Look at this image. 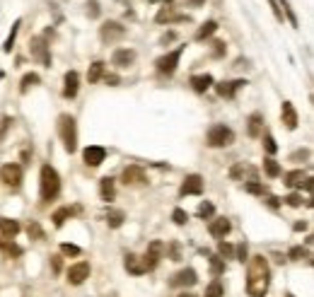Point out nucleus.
Here are the masks:
<instances>
[{
    "label": "nucleus",
    "mask_w": 314,
    "mask_h": 297,
    "mask_svg": "<svg viewBox=\"0 0 314 297\" xmlns=\"http://www.w3.org/2000/svg\"><path fill=\"white\" fill-rule=\"evenodd\" d=\"M99 36H102L104 44H111V41H118L126 36V27L121 22H104L99 27Z\"/></svg>",
    "instance_id": "obj_9"
},
{
    "label": "nucleus",
    "mask_w": 314,
    "mask_h": 297,
    "mask_svg": "<svg viewBox=\"0 0 314 297\" xmlns=\"http://www.w3.org/2000/svg\"><path fill=\"white\" fill-rule=\"evenodd\" d=\"M172 220L177 222V225H186V222H188V213H186V210H181V208H174Z\"/></svg>",
    "instance_id": "obj_45"
},
{
    "label": "nucleus",
    "mask_w": 314,
    "mask_h": 297,
    "mask_svg": "<svg viewBox=\"0 0 314 297\" xmlns=\"http://www.w3.org/2000/svg\"><path fill=\"white\" fill-rule=\"evenodd\" d=\"M61 254H65V256H80V254H82V249H80L78 244H68V242H63V244H61Z\"/></svg>",
    "instance_id": "obj_41"
},
{
    "label": "nucleus",
    "mask_w": 314,
    "mask_h": 297,
    "mask_svg": "<svg viewBox=\"0 0 314 297\" xmlns=\"http://www.w3.org/2000/svg\"><path fill=\"white\" fill-rule=\"evenodd\" d=\"M196 215L201 217V220H208V217H213V215H215V206H213L211 201H203V203H201V206H198Z\"/></svg>",
    "instance_id": "obj_36"
},
{
    "label": "nucleus",
    "mask_w": 314,
    "mask_h": 297,
    "mask_svg": "<svg viewBox=\"0 0 314 297\" xmlns=\"http://www.w3.org/2000/svg\"><path fill=\"white\" fill-rule=\"evenodd\" d=\"M181 53H184V46H177L174 51H169V53H165V56H160L155 61L157 72H162V75H172V72L177 70V65H179Z\"/></svg>",
    "instance_id": "obj_5"
},
{
    "label": "nucleus",
    "mask_w": 314,
    "mask_h": 297,
    "mask_svg": "<svg viewBox=\"0 0 314 297\" xmlns=\"http://www.w3.org/2000/svg\"><path fill=\"white\" fill-rule=\"evenodd\" d=\"M116 181L111 177H102L99 179V196H102V201L104 203H109V201H114V196H116Z\"/></svg>",
    "instance_id": "obj_21"
},
{
    "label": "nucleus",
    "mask_w": 314,
    "mask_h": 297,
    "mask_svg": "<svg viewBox=\"0 0 314 297\" xmlns=\"http://www.w3.org/2000/svg\"><path fill=\"white\" fill-rule=\"evenodd\" d=\"M266 203L271 206V208H278V206H281V198H275V196H268Z\"/></svg>",
    "instance_id": "obj_57"
},
{
    "label": "nucleus",
    "mask_w": 314,
    "mask_h": 297,
    "mask_svg": "<svg viewBox=\"0 0 314 297\" xmlns=\"http://www.w3.org/2000/svg\"><path fill=\"white\" fill-rule=\"evenodd\" d=\"M12 123H15V121L10 119V116H5V119H3V126H0V138H5V131H8Z\"/></svg>",
    "instance_id": "obj_52"
},
{
    "label": "nucleus",
    "mask_w": 314,
    "mask_h": 297,
    "mask_svg": "<svg viewBox=\"0 0 314 297\" xmlns=\"http://www.w3.org/2000/svg\"><path fill=\"white\" fill-rule=\"evenodd\" d=\"M211 273H213V278H220V275L225 273V258H220L218 254L211 256Z\"/></svg>",
    "instance_id": "obj_35"
},
{
    "label": "nucleus",
    "mask_w": 314,
    "mask_h": 297,
    "mask_svg": "<svg viewBox=\"0 0 314 297\" xmlns=\"http://www.w3.org/2000/svg\"><path fill=\"white\" fill-rule=\"evenodd\" d=\"M307 157H309V150H300V153L292 155L290 160H307Z\"/></svg>",
    "instance_id": "obj_55"
},
{
    "label": "nucleus",
    "mask_w": 314,
    "mask_h": 297,
    "mask_svg": "<svg viewBox=\"0 0 314 297\" xmlns=\"http://www.w3.org/2000/svg\"><path fill=\"white\" fill-rule=\"evenodd\" d=\"M65 275H68V283H71V285H82V283L90 278V264H87V261L73 264Z\"/></svg>",
    "instance_id": "obj_12"
},
{
    "label": "nucleus",
    "mask_w": 314,
    "mask_h": 297,
    "mask_svg": "<svg viewBox=\"0 0 314 297\" xmlns=\"http://www.w3.org/2000/svg\"><path fill=\"white\" fill-rule=\"evenodd\" d=\"M177 297H198V295H194V292H179Z\"/></svg>",
    "instance_id": "obj_60"
},
{
    "label": "nucleus",
    "mask_w": 314,
    "mask_h": 297,
    "mask_svg": "<svg viewBox=\"0 0 314 297\" xmlns=\"http://www.w3.org/2000/svg\"><path fill=\"white\" fill-rule=\"evenodd\" d=\"M281 121L285 123V128L288 131H295L298 128V112H295V106H292V102H283V109H281Z\"/></svg>",
    "instance_id": "obj_19"
},
{
    "label": "nucleus",
    "mask_w": 314,
    "mask_h": 297,
    "mask_svg": "<svg viewBox=\"0 0 314 297\" xmlns=\"http://www.w3.org/2000/svg\"><path fill=\"white\" fill-rule=\"evenodd\" d=\"M124 266H126V271H128V273H133V275H143V273H145L141 256H135V254H126Z\"/></svg>",
    "instance_id": "obj_25"
},
{
    "label": "nucleus",
    "mask_w": 314,
    "mask_h": 297,
    "mask_svg": "<svg viewBox=\"0 0 314 297\" xmlns=\"http://www.w3.org/2000/svg\"><path fill=\"white\" fill-rule=\"evenodd\" d=\"M264 150H266L268 155L278 153V145H275V140H273V136H271V133H266V136H264Z\"/></svg>",
    "instance_id": "obj_43"
},
{
    "label": "nucleus",
    "mask_w": 314,
    "mask_h": 297,
    "mask_svg": "<svg viewBox=\"0 0 314 297\" xmlns=\"http://www.w3.org/2000/svg\"><path fill=\"white\" fill-rule=\"evenodd\" d=\"M181 196H201L203 193V177L201 174H188L179 189Z\"/></svg>",
    "instance_id": "obj_13"
},
{
    "label": "nucleus",
    "mask_w": 314,
    "mask_h": 297,
    "mask_svg": "<svg viewBox=\"0 0 314 297\" xmlns=\"http://www.w3.org/2000/svg\"><path fill=\"white\" fill-rule=\"evenodd\" d=\"M104 217H107V225H109L111 230H118V227L124 225V220H126L124 210H118V208H109Z\"/></svg>",
    "instance_id": "obj_28"
},
{
    "label": "nucleus",
    "mask_w": 314,
    "mask_h": 297,
    "mask_svg": "<svg viewBox=\"0 0 314 297\" xmlns=\"http://www.w3.org/2000/svg\"><path fill=\"white\" fill-rule=\"evenodd\" d=\"M247 85H249L247 80H228V82H218V85H215V92H218V95L222 97V99H232V97H235L242 87H247Z\"/></svg>",
    "instance_id": "obj_15"
},
{
    "label": "nucleus",
    "mask_w": 314,
    "mask_h": 297,
    "mask_svg": "<svg viewBox=\"0 0 314 297\" xmlns=\"http://www.w3.org/2000/svg\"><path fill=\"white\" fill-rule=\"evenodd\" d=\"M152 3H157V0H152Z\"/></svg>",
    "instance_id": "obj_61"
},
{
    "label": "nucleus",
    "mask_w": 314,
    "mask_h": 297,
    "mask_svg": "<svg viewBox=\"0 0 314 297\" xmlns=\"http://www.w3.org/2000/svg\"><path fill=\"white\" fill-rule=\"evenodd\" d=\"M104 82L114 87V85H118V75H104Z\"/></svg>",
    "instance_id": "obj_54"
},
{
    "label": "nucleus",
    "mask_w": 314,
    "mask_h": 297,
    "mask_svg": "<svg viewBox=\"0 0 314 297\" xmlns=\"http://www.w3.org/2000/svg\"><path fill=\"white\" fill-rule=\"evenodd\" d=\"M41 82V78L39 75H37V72H27V75H24L22 78V82H20V92H29V87H34V85H39Z\"/></svg>",
    "instance_id": "obj_33"
},
{
    "label": "nucleus",
    "mask_w": 314,
    "mask_h": 297,
    "mask_svg": "<svg viewBox=\"0 0 314 297\" xmlns=\"http://www.w3.org/2000/svg\"><path fill=\"white\" fill-rule=\"evenodd\" d=\"M235 258H237V261H242V264L249 258V249H247V244H244V242L235 247Z\"/></svg>",
    "instance_id": "obj_46"
},
{
    "label": "nucleus",
    "mask_w": 314,
    "mask_h": 297,
    "mask_svg": "<svg viewBox=\"0 0 314 297\" xmlns=\"http://www.w3.org/2000/svg\"><path fill=\"white\" fill-rule=\"evenodd\" d=\"M135 61V51L133 48H116L114 51V56H111V63L116 65V68H128V65H133Z\"/></svg>",
    "instance_id": "obj_18"
},
{
    "label": "nucleus",
    "mask_w": 314,
    "mask_h": 297,
    "mask_svg": "<svg viewBox=\"0 0 314 297\" xmlns=\"http://www.w3.org/2000/svg\"><path fill=\"white\" fill-rule=\"evenodd\" d=\"M288 256H290L292 261H302V258H309V251H307L305 247H292Z\"/></svg>",
    "instance_id": "obj_42"
},
{
    "label": "nucleus",
    "mask_w": 314,
    "mask_h": 297,
    "mask_svg": "<svg viewBox=\"0 0 314 297\" xmlns=\"http://www.w3.org/2000/svg\"><path fill=\"white\" fill-rule=\"evenodd\" d=\"M261 126H264V116H261V114H251L249 121H247V136L259 138L261 136Z\"/></svg>",
    "instance_id": "obj_26"
},
{
    "label": "nucleus",
    "mask_w": 314,
    "mask_h": 297,
    "mask_svg": "<svg viewBox=\"0 0 314 297\" xmlns=\"http://www.w3.org/2000/svg\"><path fill=\"white\" fill-rule=\"evenodd\" d=\"M104 68L107 65L102 63V61H94L92 65H90V70H87V80H90V85H94V82H99L104 78Z\"/></svg>",
    "instance_id": "obj_31"
},
{
    "label": "nucleus",
    "mask_w": 314,
    "mask_h": 297,
    "mask_svg": "<svg viewBox=\"0 0 314 297\" xmlns=\"http://www.w3.org/2000/svg\"><path fill=\"white\" fill-rule=\"evenodd\" d=\"M174 39H177V32H167L160 41H162V44H169V41H174Z\"/></svg>",
    "instance_id": "obj_56"
},
{
    "label": "nucleus",
    "mask_w": 314,
    "mask_h": 297,
    "mask_svg": "<svg viewBox=\"0 0 314 297\" xmlns=\"http://www.w3.org/2000/svg\"><path fill=\"white\" fill-rule=\"evenodd\" d=\"M191 87H194V92H198V95H203V92H208V89L213 87V75H194L191 78Z\"/></svg>",
    "instance_id": "obj_24"
},
{
    "label": "nucleus",
    "mask_w": 314,
    "mask_h": 297,
    "mask_svg": "<svg viewBox=\"0 0 314 297\" xmlns=\"http://www.w3.org/2000/svg\"><path fill=\"white\" fill-rule=\"evenodd\" d=\"M20 24H22V20H15V24H12V29H10V34H8V39H5V44H3V53H12L17 32H20Z\"/></svg>",
    "instance_id": "obj_32"
},
{
    "label": "nucleus",
    "mask_w": 314,
    "mask_h": 297,
    "mask_svg": "<svg viewBox=\"0 0 314 297\" xmlns=\"http://www.w3.org/2000/svg\"><path fill=\"white\" fill-rule=\"evenodd\" d=\"M51 268L54 273H61V256H51Z\"/></svg>",
    "instance_id": "obj_53"
},
{
    "label": "nucleus",
    "mask_w": 314,
    "mask_h": 297,
    "mask_svg": "<svg viewBox=\"0 0 314 297\" xmlns=\"http://www.w3.org/2000/svg\"><path fill=\"white\" fill-rule=\"evenodd\" d=\"M285 203H288V206H292V208H300V206H302V196H298V193H290V196L285 198Z\"/></svg>",
    "instance_id": "obj_48"
},
{
    "label": "nucleus",
    "mask_w": 314,
    "mask_h": 297,
    "mask_svg": "<svg viewBox=\"0 0 314 297\" xmlns=\"http://www.w3.org/2000/svg\"><path fill=\"white\" fill-rule=\"evenodd\" d=\"M244 191H247V193H254V196H264V193H266V186L261 184V181H247Z\"/></svg>",
    "instance_id": "obj_39"
},
{
    "label": "nucleus",
    "mask_w": 314,
    "mask_h": 297,
    "mask_svg": "<svg viewBox=\"0 0 314 297\" xmlns=\"http://www.w3.org/2000/svg\"><path fill=\"white\" fill-rule=\"evenodd\" d=\"M186 3H188V5H194V8H201L205 0H186Z\"/></svg>",
    "instance_id": "obj_58"
},
{
    "label": "nucleus",
    "mask_w": 314,
    "mask_h": 297,
    "mask_svg": "<svg viewBox=\"0 0 314 297\" xmlns=\"http://www.w3.org/2000/svg\"><path fill=\"white\" fill-rule=\"evenodd\" d=\"M222 295H225V288H222V283L215 278V281H213L211 285L205 288V295L203 297H222Z\"/></svg>",
    "instance_id": "obj_37"
},
{
    "label": "nucleus",
    "mask_w": 314,
    "mask_h": 297,
    "mask_svg": "<svg viewBox=\"0 0 314 297\" xmlns=\"http://www.w3.org/2000/svg\"><path fill=\"white\" fill-rule=\"evenodd\" d=\"M167 249H169V256H172V261H179V258H181V254H179V244H177V242H172V244H169Z\"/></svg>",
    "instance_id": "obj_51"
},
{
    "label": "nucleus",
    "mask_w": 314,
    "mask_h": 297,
    "mask_svg": "<svg viewBox=\"0 0 314 297\" xmlns=\"http://www.w3.org/2000/svg\"><path fill=\"white\" fill-rule=\"evenodd\" d=\"M268 5H271V10H273L275 20H278V22H283V10H281V5H278V0H268Z\"/></svg>",
    "instance_id": "obj_50"
},
{
    "label": "nucleus",
    "mask_w": 314,
    "mask_h": 297,
    "mask_svg": "<svg viewBox=\"0 0 314 297\" xmlns=\"http://www.w3.org/2000/svg\"><path fill=\"white\" fill-rule=\"evenodd\" d=\"M230 230H232V222H230L228 217H215L211 222V227H208V232H211L215 239H225L230 234Z\"/></svg>",
    "instance_id": "obj_20"
},
{
    "label": "nucleus",
    "mask_w": 314,
    "mask_h": 297,
    "mask_svg": "<svg viewBox=\"0 0 314 297\" xmlns=\"http://www.w3.org/2000/svg\"><path fill=\"white\" fill-rule=\"evenodd\" d=\"M78 89H80L78 70H68L65 78H63V97H65V99H75V97H78Z\"/></svg>",
    "instance_id": "obj_16"
},
{
    "label": "nucleus",
    "mask_w": 314,
    "mask_h": 297,
    "mask_svg": "<svg viewBox=\"0 0 314 297\" xmlns=\"http://www.w3.org/2000/svg\"><path fill=\"white\" fill-rule=\"evenodd\" d=\"M0 251H3L8 258L22 256V247H20V244H15L10 237H0Z\"/></svg>",
    "instance_id": "obj_23"
},
{
    "label": "nucleus",
    "mask_w": 314,
    "mask_h": 297,
    "mask_svg": "<svg viewBox=\"0 0 314 297\" xmlns=\"http://www.w3.org/2000/svg\"><path fill=\"white\" fill-rule=\"evenodd\" d=\"M39 193H41V201L48 203L54 201L56 196L61 193V177L51 164H44L41 167V177H39Z\"/></svg>",
    "instance_id": "obj_2"
},
{
    "label": "nucleus",
    "mask_w": 314,
    "mask_h": 297,
    "mask_svg": "<svg viewBox=\"0 0 314 297\" xmlns=\"http://www.w3.org/2000/svg\"><path fill=\"white\" fill-rule=\"evenodd\" d=\"M249 271H247V292L249 297H266L271 285V266L264 256H251Z\"/></svg>",
    "instance_id": "obj_1"
},
{
    "label": "nucleus",
    "mask_w": 314,
    "mask_h": 297,
    "mask_svg": "<svg viewBox=\"0 0 314 297\" xmlns=\"http://www.w3.org/2000/svg\"><path fill=\"white\" fill-rule=\"evenodd\" d=\"M58 136L63 140V147L71 155L78 150V121H75V116H71V114L58 116Z\"/></svg>",
    "instance_id": "obj_3"
},
{
    "label": "nucleus",
    "mask_w": 314,
    "mask_h": 297,
    "mask_svg": "<svg viewBox=\"0 0 314 297\" xmlns=\"http://www.w3.org/2000/svg\"><path fill=\"white\" fill-rule=\"evenodd\" d=\"M162 251H165V244L162 242H150V247H148V251H145V256L141 258L143 261V268H145V273L148 271H155L157 268V264H160V258H162Z\"/></svg>",
    "instance_id": "obj_7"
},
{
    "label": "nucleus",
    "mask_w": 314,
    "mask_h": 297,
    "mask_svg": "<svg viewBox=\"0 0 314 297\" xmlns=\"http://www.w3.org/2000/svg\"><path fill=\"white\" fill-rule=\"evenodd\" d=\"M278 5H281V8L283 10H285V15H288V20H290V24H292V27H298V17H295V12H292V8H290V5H288V0H278Z\"/></svg>",
    "instance_id": "obj_44"
},
{
    "label": "nucleus",
    "mask_w": 314,
    "mask_h": 297,
    "mask_svg": "<svg viewBox=\"0 0 314 297\" xmlns=\"http://www.w3.org/2000/svg\"><path fill=\"white\" fill-rule=\"evenodd\" d=\"M295 230H298V232H302V230H307V222H298V225H295Z\"/></svg>",
    "instance_id": "obj_59"
},
{
    "label": "nucleus",
    "mask_w": 314,
    "mask_h": 297,
    "mask_svg": "<svg viewBox=\"0 0 314 297\" xmlns=\"http://www.w3.org/2000/svg\"><path fill=\"white\" fill-rule=\"evenodd\" d=\"M75 213H78V208H68V206H63V208L56 210L51 220H54V225H56V227H63V222H65V220H71V217L75 215Z\"/></svg>",
    "instance_id": "obj_29"
},
{
    "label": "nucleus",
    "mask_w": 314,
    "mask_h": 297,
    "mask_svg": "<svg viewBox=\"0 0 314 297\" xmlns=\"http://www.w3.org/2000/svg\"><path fill=\"white\" fill-rule=\"evenodd\" d=\"M205 140H208L211 147H228V145L235 143V131L230 126H225V123H215V126L208 128Z\"/></svg>",
    "instance_id": "obj_4"
},
{
    "label": "nucleus",
    "mask_w": 314,
    "mask_h": 297,
    "mask_svg": "<svg viewBox=\"0 0 314 297\" xmlns=\"http://www.w3.org/2000/svg\"><path fill=\"white\" fill-rule=\"evenodd\" d=\"M196 283H198V273L194 268H181L179 273L172 275L169 285H172V288H191V285H196Z\"/></svg>",
    "instance_id": "obj_11"
},
{
    "label": "nucleus",
    "mask_w": 314,
    "mask_h": 297,
    "mask_svg": "<svg viewBox=\"0 0 314 297\" xmlns=\"http://www.w3.org/2000/svg\"><path fill=\"white\" fill-rule=\"evenodd\" d=\"M87 15L99 17V3H97V0H90V3H87Z\"/></svg>",
    "instance_id": "obj_47"
},
{
    "label": "nucleus",
    "mask_w": 314,
    "mask_h": 297,
    "mask_svg": "<svg viewBox=\"0 0 314 297\" xmlns=\"http://www.w3.org/2000/svg\"><path fill=\"white\" fill-rule=\"evenodd\" d=\"M0 179L8 186H12V189H20V184H22V167L15 164V162L3 164V167H0Z\"/></svg>",
    "instance_id": "obj_8"
},
{
    "label": "nucleus",
    "mask_w": 314,
    "mask_h": 297,
    "mask_svg": "<svg viewBox=\"0 0 314 297\" xmlns=\"http://www.w3.org/2000/svg\"><path fill=\"white\" fill-rule=\"evenodd\" d=\"M27 234H29L31 239H44V230L39 227V222H37V220H31L29 225H27Z\"/></svg>",
    "instance_id": "obj_40"
},
{
    "label": "nucleus",
    "mask_w": 314,
    "mask_h": 297,
    "mask_svg": "<svg viewBox=\"0 0 314 297\" xmlns=\"http://www.w3.org/2000/svg\"><path fill=\"white\" fill-rule=\"evenodd\" d=\"M264 172H266V177H271V179L281 177V164H278L273 157H266V160H264Z\"/></svg>",
    "instance_id": "obj_34"
},
{
    "label": "nucleus",
    "mask_w": 314,
    "mask_h": 297,
    "mask_svg": "<svg viewBox=\"0 0 314 297\" xmlns=\"http://www.w3.org/2000/svg\"><path fill=\"white\" fill-rule=\"evenodd\" d=\"M29 53L34 61H39L41 65L51 68V51H48V44L44 36H34V39L29 41Z\"/></svg>",
    "instance_id": "obj_6"
},
{
    "label": "nucleus",
    "mask_w": 314,
    "mask_h": 297,
    "mask_svg": "<svg viewBox=\"0 0 314 297\" xmlns=\"http://www.w3.org/2000/svg\"><path fill=\"white\" fill-rule=\"evenodd\" d=\"M218 256L220 258H235V247H232V244H228V242L220 239V244H218Z\"/></svg>",
    "instance_id": "obj_38"
},
{
    "label": "nucleus",
    "mask_w": 314,
    "mask_h": 297,
    "mask_svg": "<svg viewBox=\"0 0 314 297\" xmlns=\"http://www.w3.org/2000/svg\"><path fill=\"white\" fill-rule=\"evenodd\" d=\"M191 17L188 15H179V12H174V8H162L160 12L155 15V22H160V24H174V22H188Z\"/></svg>",
    "instance_id": "obj_17"
},
{
    "label": "nucleus",
    "mask_w": 314,
    "mask_h": 297,
    "mask_svg": "<svg viewBox=\"0 0 314 297\" xmlns=\"http://www.w3.org/2000/svg\"><path fill=\"white\" fill-rule=\"evenodd\" d=\"M20 230H22V225L17 222V220H12V217H0V237H15V234H20Z\"/></svg>",
    "instance_id": "obj_22"
},
{
    "label": "nucleus",
    "mask_w": 314,
    "mask_h": 297,
    "mask_svg": "<svg viewBox=\"0 0 314 297\" xmlns=\"http://www.w3.org/2000/svg\"><path fill=\"white\" fill-rule=\"evenodd\" d=\"M121 181H124L126 186H143V184H148V177H145L143 167H138V164H131V167L124 169V174H121Z\"/></svg>",
    "instance_id": "obj_10"
},
{
    "label": "nucleus",
    "mask_w": 314,
    "mask_h": 297,
    "mask_svg": "<svg viewBox=\"0 0 314 297\" xmlns=\"http://www.w3.org/2000/svg\"><path fill=\"white\" fill-rule=\"evenodd\" d=\"M107 157V150H104L102 145H87L85 153H82V160H85L87 167H99Z\"/></svg>",
    "instance_id": "obj_14"
},
{
    "label": "nucleus",
    "mask_w": 314,
    "mask_h": 297,
    "mask_svg": "<svg viewBox=\"0 0 314 297\" xmlns=\"http://www.w3.org/2000/svg\"><path fill=\"white\" fill-rule=\"evenodd\" d=\"M283 179H285V186H290V189H300V186L305 184L307 174L302 172V169H292V172H288Z\"/></svg>",
    "instance_id": "obj_27"
},
{
    "label": "nucleus",
    "mask_w": 314,
    "mask_h": 297,
    "mask_svg": "<svg viewBox=\"0 0 314 297\" xmlns=\"http://www.w3.org/2000/svg\"><path fill=\"white\" fill-rule=\"evenodd\" d=\"M215 32H218V22H215V20H208V22H203L201 27H198V32H196V41L208 39V36H213Z\"/></svg>",
    "instance_id": "obj_30"
},
{
    "label": "nucleus",
    "mask_w": 314,
    "mask_h": 297,
    "mask_svg": "<svg viewBox=\"0 0 314 297\" xmlns=\"http://www.w3.org/2000/svg\"><path fill=\"white\" fill-rule=\"evenodd\" d=\"M225 51H228L225 41H213V56H222Z\"/></svg>",
    "instance_id": "obj_49"
}]
</instances>
